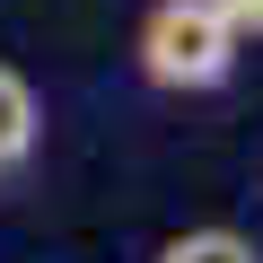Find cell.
I'll return each instance as SVG.
<instances>
[{
    "instance_id": "277c9868",
    "label": "cell",
    "mask_w": 263,
    "mask_h": 263,
    "mask_svg": "<svg viewBox=\"0 0 263 263\" xmlns=\"http://www.w3.org/2000/svg\"><path fill=\"white\" fill-rule=\"evenodd\" d=\"M211 9L228 18V35L246 44V35H263V0H211Z\"/></svg>"
},
{
    "instance_id": "6da1fadb",
    "label": "cell",
    "mask_w": 263,
    "mask_h": 263,
    "mask_svg": "<svg viewBox=\"0 0 263 263\" xmlns=\"http://www.w3.org/2000/svg\"><path fill=\"white\" fill-rule=\"evenodd\" d=\"M141 70L158 88H219L237 70V35L211 0H158L141 18Z\"/></svg>"
},
{
    "instance_id": "7a4b0ae2",
    "label": "cell",
    "mask_w": 263,
    "mask_h": 263,
    "mask_svg": "<svg viewBox=\"0 0 263 263\" xmlns=\"http://www.w3.org/2000/svg\"><path fill=\"white\" fill-rule=\"evenodd\" d=\"M35 88L9 70V62H0V176H9V167H27V149H35Z\"/></svg>"
},
{
    "instance_id": "3957f363",
    "label": "cell",
    "mask_w": 263,
    "mask_h": 263,
    "mask_svg": "<svg viewBox=\"0 0 263 263\" xmlns=\"http://www.w3.org/2000/svg\"><path fill=\"white\" fill-rule=\"evenodd\" d=\"M158 263H263L237 228H184V237H167L158 246Z\"/></svg>"
}]
</instances>
